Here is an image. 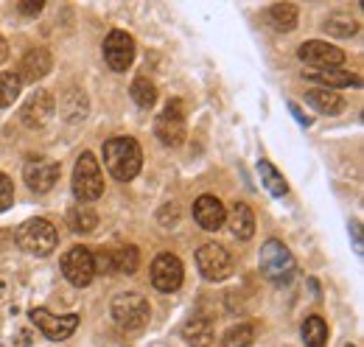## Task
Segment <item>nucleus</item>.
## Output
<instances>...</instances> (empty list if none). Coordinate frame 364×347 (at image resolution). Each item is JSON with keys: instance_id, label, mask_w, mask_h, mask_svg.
Returning <instances> with one entry per match:
<instances>
[{"instance_id": "1", "label": "nucleus", "mask_w": 364, "mask_h": 347, "mask_svg": "<svg viewBox=\"0 0 364 347\" xmlns=\"http://www.w3.org/2000/svg\"><path fill=\"white\" fill-rule=\"evenodd\" d=\"M104 166L118 182H129L140 174L143 166V149L135 137H112L104 143Z\"/></svg>"}, {"instance_id": "2", "label": "nucleus", "mask_w": 364, "mask_h": 347, "mask_svg": "<svg viewBox=\"0 0 364 347\" xmlns=\"http://www.w3.org/2000/svg\"><path fill=\"white\" fill-rule=\"evenodd\" d=\"M70 188H73V196L82 202V205H90L95 202L101 193H104V174L98 166V157L92 151H82L76 166H73V179H70Z\"/></svg>"}, {"instance_id": "3", "label": "nucleus", "mask_w": 364, "mask_h": 347, "mask_svg": "<svg viewBox=\"0 0 364 347\" xmlns=\"http://www.w3.org/2000/svg\"><path fill=\"white\" fill-rule=\"evenodd\" d=\"M258 263H261L264 277L277 283V286L289 283V280L297 274V260L291 255V250H289L283 241H277V238H269V241L261 247Z\"/></svg>"}, {"instance_id": "4", "label": "nucleus", "mask_w": 364, "mask_h": 347, "mask_svg": "<svg viewBox=\"0 0 364 347\" xmlns=\"http://www.w3.org/2000/svg\"><path fill=\"white\" fill-rule=\"evenodd\" d=\"M109 314H112V319H115V325L121 331H140V328L149 325L151 305L137 292H121V294L112 297Z\"/></svg>"}, {"instance_id": "5", "label": "nucleus", "mask_w": 364, "mask_h": 347, "mask_svg": "<svg viewBox=\"0 0 364 347\" xmlns=\"http://www.w3.org/2000/svg\"><path fill=\"white\" fill-rule=\"evenodd\" d=\"M56 227L48 221V218H28L17 227V244L28 252V255H37V258H48L53 250H56Z\"/></svg>"}, {"instance_id": "6", "label": "nucleus", "mask_w": 364, "mask_h": 347, "mask_svg": "<svg viewBox=\"0 0 364 347\" xmlns=\"http://www.w3.org/2000/svg\"><path fill=\"white\" fill-rule=\"evenodd\" d=\"M31 322L40 328V333L48 336L50 342H65L76 333L79 328V314H50L46 308L31 311Z\"/></svg>"}, {"instance_id": "7", "label": "nucleus", "mask_w": 364, "mask_h": 347, "mask_svg": "<svg viewBox=\"0 0 364 347\" xmlns=\"http://www.w3.org/2000/svg\"><path fill=\"white\" fill-rule=\"evenodd\" d=\"M196 266H199V274L210 283H219L232 274V255L222 244H205L196 250Z\"/></svg>"}, {"instance_id": "8", "label": "nucleus", "mask_w": 364, "mask_h": 347, "mask_svg": "<svg viewBox=\"0 0 364 347\" xmlns=\"http://www.w3.org/2000/svg\"><path fill=\"white\" fill-rule=\"evenodd\" d=\"M59 266H62V274L68 277V283H73L76 289H85V286H90L92 277H95L92 252L87 250V247H70V250L62 255Z\"/></svg>"}, {"instance_id": "9", "label": "nucleus", "mask_w": 364, "mask_h": 347, "mask_svg": "<svg viewBox=\"0 0 364 347\" xmlns=\"http://www.w3.org/2000/svg\"><path fill=\"white\" fill-rule=\"evenodd\" d=\"M185 280V266L177 255L171 252H163L151 260V286L163 294H174Z\"/></svg>"}, {"instance_id": "10", "label": "nucleus", "mask_w": 364, "mask_h": 347, "mask_svg": "<svg viewBox=\"0 0 364 347\" xmlns=\"http://www.w3.org/2000/svg\"><path fill=\"white\" fill-rule=\"evenodd\" d=\"M154 134L163 146H180L185 140V110H182V101H168L166 110L157 115L154 121Z\"/></svg>"}, {"instance_id": "11", "label": "nucleus", "mask_w": 364, "mask_h": 347, "mask_svg": "<svg viewBox=\"0 0 364 347\" xmlns=\"http://www.w3.org/2000/svg\"><path fill=\"white\" fill-rule=\"evenodd\" d=\"M297 59L317 68V70H331V68L345 65V50L336 45L322 43V40H309L297 48Z\"/></svg>"}, {"instance_id": "12", "label": "nucleus", "mask_w": 364, "mask_h": 347, "mask_svg": "<svg viewBox=\"0 0 364 347\" xmlns=\"http://www.w3.org/2000/svg\"><path fill=\"white\" fill-rule=\"evenodd\" d=\"M104 59L115 73H124L135 62V40L127 31H109L104 40Z\"/></svg>"}, {"instance_id": "13", "label": "nucleus", "mask_w": 364, "mask_h": 347, "mask_svg": "<svg viewBox=\"0 0 364 347\" xmlns=\"http://www.w3.org/2000/svg\"><path fill=\"white\" fill-rule=\"evenodd\" d=\"M53 112H56V98H53L48 90H37V92H31V98L23 104L20 121H23L28 129H43V127H48V121L53 118Z\"/></svg>"}, {"instance_id": "14", "label": "nucleus", "mask_w": 364, "mask_h": 347, "mask_svg": "<svg viewBox=\"0 0 364 347\" xmlns=\"http://www.w3.org/2000/svg\"><path fill=\"white\" fill-rule=\"evenodd\" d=\"M23 179L34 193H48L59 179V163L48 157H31L23 169Z\"/></svg>"}, {"instance_id": "15", "label": "nucleus", "mask_w": 364, "mask_h": 347, "mask_svg": "<svg viewBox=\"0 0 364 347\" xmlns=\"http://www.w3.org/2000/svg\"><path fill=\"white\" fill-rule=\"evenodd\" d=\"M193 218H196V224H199L202 230L216 233V230H222V227H225L228 210H225V205H222V199H219V196L205 193V196H199V199L193 202Z\"/></svg>"}, {"instance_id": "16", "label": "nucleus", "mask_w": 364, "mask_h": 347, "mask_svg": "<svg viewBox=\"0 0 364 347\" xmlns=\"http://www.w3.org/2000/svg\"><path fill=\"white\" fill-rule=\"evenodd\" d=\"M50 68H53L50 50H48V48H31V50L23 56V62H20L17 79H20V82H28V85H37L40 79H46L48 73H50Z\"/></svg>"}, {"instance_id": "17", "label": "nucleus", "mask_w": 364, "mask_h": 347, "mask_svg": "<svg viewBox=\"0 0 364 347\" xmlns=\"http://www.w3.org/2000/svg\"><path fill=\"white\" fill-rule=\"evenodd\" d=\"M225 224H230V233L238 238V241H250L255 235V213L247 202H232Z\"/></svg>"}, {"instance_id": "18", "label": "nucleus", "mask_w": 364, "mask_h": 347, "mask_svg": "<svg viewBox=\"0 0 364 347\" xmlns=\"http://www.w3.org/2000/svg\"><path fill=\"white\" fill-rule=\"evenodd\" d=\"M213 336H216V331H213V322L208 316H193L182 328V339L191 347H210Z\"/></svg>"}, {"instance_id": "19", "label": "nucleus", "mask_w": 364, "mask_h": 347, "mask_svg": "<svg viewBox=\"0 0 364 347\" xmlns=\"http://www.w3.org/2000/svg\"><path fill=\"white\" fill-rule=\"evenodd\" d=\"M306 101H309L317 112H325V115H339V112L345 110V98H342L336 90H325V87L309 90Z\"/></svg>"}, {"instance_id": "20", "label": "nucleus", "mask_w": 364, "mask_h": 347, "mask_svg": "<svg viewBox=\"0 0 364 347\" xmlns=\"http://www.w3.org/2000/svg\"><path fill=\"white\" fill-rule=\"evenodd\" d=\"M306 79H309V82L325 85V90H331V87H359L362 85L359 76H353V73H348V70H342V68H331V70H309Z\"/></svg>"}, {"instance_id": "21", "label": "nucleus", "mask_w": 364, "mask_h": 347, "mask_svg": "<svg viewBox=\"0 0 364 347\" xmlns=\"http://www.w3.org/2000/svg\"><path fill=\"white\" fill-rule=\"evenodd\" d=\"M59 110H62L65 121L76 124V121H85V118H87L90 104H87V95H85L82 90H76V87H73V90H68V92H65V98H62Z\"/></svg>"}, {"instance_id": "22", "label": "nucleus", "mask_w": 364, "mask_h": 347, "mask_svg": "<svg viewBox=\"0 0 364 347\" xmlns=\"http://www.w3.org/2000/svg\"><path fill=\"white\" fill-rule=\"evenodd\" d=\"M109 258H112V272H121V274H135L137 266H140V252L132 244L109 250Z\"/></svg>"}, {"instance_id": "23", "label": "nucleus", "mask_w": 364, "mask_h": 347, "mask_svg": "<svg viewBox=\"0 0 364 347\" xmlns=\"http://www.w3.org/2000/svg\"><path fill=\"white\" fill-rule=\"evenodd\" d=\"M68 224H70L73 233L87 235V233H92V230L98 227V213L92 210L90 205H82V202H79L76 208L68 210Z\"/></svg>"}, {"instance_id": "24", "label": "nucleus", "mask_w": 364, "mask_h": 347, "mask_svg": "<svg viewBox=\"0 0 364 347\" xmlns=\"http://www.w3.org/2000/svg\"><path fill=\"white\" fill-rule=\"evenodd\" d=\"M322 28H325V34H331V37L348 40V37H353V34L359 31V23H356V20L350 17V14H345V11H336V14L325 17Z\"/></svg>"}, {"instance_id": "25", "label": "nucleus", "mask_w": 364, "mask_h": 347, "mask_svg": "<svg viewBox=\"0 0 364 347\" xmlns=\"http://www.w3.org/2000/svg\"><path fill=\"white\" fill-rule=\"evenodd\" d=\"M269 23L277 31H294L297 23H300V11L291 3H274L269 9Z\"/></svg>"}, {"instance_id": "26", "label": "nucleus", "mask_w": 364, "mask_h": 347, "mask_svg": "<svg viewBox=\"0 0 364 347\" xmlns=\"http://www.w3.org/2000/svg\"><path fill=\"white\" fill-rule=\"evenodd\" d=\"M303 342H306V347H325V342H328V325H325V319L322 316H309L306 322H303Z\"/></svg>"}, {"instance_id": "27", "label": "nucleus", "mask_w": 364, "mask_h": 347, "mask_svg": "<svg viewBox=\"0 0 364 347\" xmlns=\"http://www.w3.org/2000/svg\"><path fill=\"white\" fill-rule=\"evenodd\" d=\"M258 174H261V182L267 185V191H269L272 196H286V193H289V185H286L283 174L277 171L269 160H261V163H258Z\"/></svg>"}, {"instance_id": "28", "label": "nucleus", "mask_w": 364, "mask_h": 347, "mask_svg": "<svg viewBox=\"0 0 364 347\" xmlns=\"http://www.w3.org/2000/svg\"><path fill=\"white\" fill-rule=\"evenodd\" d=\"M252 342H255V328L250 322L232 325L228 333L222 336V347H250Z\"/></svg>"}, {"instance_id": "29", "label": "nucleus", "mask_w": 364, "mask_h": 347, "mask_svg": "<svg viewBox=\"0 0 364 347\" xmlns=\"http://www.w3.org/2000/svg\"><path fill=\"white\" fill-rule=\"evenodd\" d=\"M129 92H132V98H135L137 107H143V110H151V107L157 104V87L151 85L149 79H143V76L132 82Z\"/></svg>"}, {"instance_id": "30", "label": "nucleus", "mask_w": 364, "mask_h": 347, "mask_svg": "<svg viewBox=\"0 0 364 347\" xmlns=\"http://www.w3.org/2000/svg\"><path fill=\"white\" fill-rule=\"evenodd\" d=\"M23 82L17 79V73H0V110L11 107L20 98Z\"/></svg>"}, {"instance_id": "31", "label": "nucleus", "mask_w": 364, "mask_h": 347, "mask_svg": "<svg viewBox=\"0 0 364 347\" xmlns=\"http://www.w3.org/2000/svg\"><path fill=\"white\" fill-rule=\"evenodd\" d=\"M11 202H14V182L0 171V213H3V210H9V208H11Z\"/></svg>"}, {"instance_id": "32", "label": "nucleus", "mask_w": 364, "mask_h": 347, "mask_svg": "<svg viewBox=\"0 0 364 347\" xmlns=\"http://www.w3.org/2000/svg\"><path fill=\"white\" fill-rule=\"evenodd\" d=\"M43 6H46L43 0H23L17 9H20V14H26V17H37V14L43 11Z\"/></svg>"}, {"instance_id": "33", "label": "nucleus", "mask_w": 364, "mask_h": 347, "mask_svg": "<svg viewBox=\"0 0 364 347\" xmlns=\"http://www.w3.org/2000/svg\"><path fill=\"white\" fill-rule=\"evenodd\" d=\"M350 233H353V247H356V252H362V224H359V221H350Z\"/></svg>"}, {"instance_id": "34", "label": "nucleus", "mask_w": 364, "mask_h": 347, "mask_svg": "<svg viewBox=\"0 0 364 347\" xmlns=\"http://www.w3.org/2000/svg\"><path fill=\"white\" fill-rule=\"evenodd\" d=\"M289 110H291V112H294V118H297V121H300V124H303V127H311V118H306V115H303V112H300V107H297V104H289Z\"/></svg>"}, {"instance_id": "35", "label": "nucleus", "mask_w": 364, "mask_h": 347, "mask_svg": "<svg viewBox=\"0 0 364 347\" xmlns=\"http://www.w3.org/2000/svg\"><path fill=\"white\" fill-rule=\"evenodd\" d=\"M6 53H9V45H6V40L0 37V65L6 62Z\"/></svg>"}, {"instance_id": "36", "label": "nucleus", "mask_w": 364, "mask_h": 347, "mask_svg": "<svg viewBox=\"0 0 364 347\" xmlns=\"http://www.w3.org/2000/svg\"><path fill=\"white\" fill-rule=\"evenodd\" d=\"M348 347H353V345H348Z\"/></svg>"}, {"instance_id": "37", "label": "nucleus", "mask_w": 364, "mask_h": 347, "mask_svg": "<svg viewBox=\"0 0 364 347\" xmlns=\"http://www.w3.org/2000/svg\"><path fill=\"white\" fill-rule=\"evenodd\" d=\"M0 286H3V283H0Z\"/></svg>"}]
</instances>
